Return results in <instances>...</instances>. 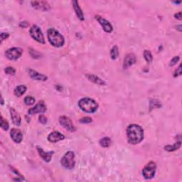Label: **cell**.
Listing matches in <instances>:
<instances>
[{"instance_id":"1","label":"cell","mask_w":182,"mask_h":182,"mask_svg":"<svg viewBox=\"0 0 182 182\" xmlns=\"http://www.w3.org/2000/svg\"><path fill=\"white\" fill-rule=\"evenodd\" d=\"M127 141L132 145H137L144 139V130L139 124H132L127 128Z\"/></svg>"},{"instance_id":"2","label":"cell","mask_w":182,"mask_h":182,"mask_svg":"<svg viewBox=\"0 0 182 182\" xmlns=\"http://www.w3.org/2000/svg\"><path fill=\"white\" fill-rule=\"evenodd\" d=\"M78 106L83 112L87 113H94L98 109V104L93 99L90 97H84L78 102Z\"/></svg>"},{"instance_id":"3","label":"cell","mask_w":182,"mask_h":182,"mask_svg":"<svg viewBox=\"0 0 182 182\" xmlns=\"http://www.w3.org/2000/svg\"><path fill=\"white\" fill-rule=\"evenodd\" d=\"M47 37L51 44L54 47H61L64 44V37L55 29L51 28L48 29Z\"/></svg>"},{"instance_id":"4","label":"cell","mask_w":182,"mask_h":182,"mask_svg":"<svg viewBox=\"0 0 182 182\" xmlns=\"http://www.w3.org/2000/svg\"><path fill=\"white\" fill-rule=\"evenodd\" d=\"M61 164L67 169H72L75 167V154L72 151H69L64 154L61 160Z\"/></svg>"},{"instance_id":"5","label":"cell","mask_w":182,"mask_h":182,"mask_svg":"<svg viewBox=\"0 0 182 182\" xmlns=\"http://www.w3.org/2000/svg\"><path fill=\"white\" fill-rule=\"evenodd\" d=\"M157 164L155 162H150L146 164L142 170V175L146 179H152L155 175Z\"/></svg>"},{"instance_id":"6","label":"cell","mask_w":182,"mask_h":182,"mask_svg":"<svg viewBox=\"0 0 182 182\" xmlns=\"http://www.w3.org/2000/svg\"><path fill=\"white\" fill-rule=\"evenodd\" d=\"M29 33L30 35H31V36L36 41L44 44L45 43L44 36H43L41 30L39 26L36 25L32 26L29 30Z\"/></svg>"},{"instance_id":"7","label":"cell","mask_w":182,"mask_h":182,"mask_svg":"<svg viewBox=\"0 0 182 182\" xmlns=\"http://www.w3.org/2000/svg\"><path fill=\"white\" fill-rule=\"evenodd\" d=\"M23 50L21 48L17 47H13L9 48V49L6 51L5 52V56L7 58L12 61H14V60H17L20 58L22 55Z\"/></svg>"},{"instance_id":"8","label":"cell","mask_w":182,"mask_h":182,"mask_svg":"<svg viewBox=\"0 0 182 182\" xmlns=\"http://www.w3.org/2000/svg\"><path fill=\"white\" fill-rule=\"evenodd\" d=\"M59 123L65 129L69 132H75L76 130L75 126L73 125L71 119L66 116H61L59 118Z\"/></svg>"},{"instance_id":"9","label":"cell","mask_w":182,"mask_h":182,"mask_svg":"<svg viewBox=\"0 0 182 182\" xmlns=\"http://www.w3.org/2000/svg\"><path fill=\"white\" fill-rule=\"evenodd\" d=\"M95 18L97 21L100 26L102 27L103 30L107 33H111L113 31V27L112 26V24L110 23V21H108V20H106L105 19L102 18V17H100L99 15H96L95 16Z\"/></svg>"},{"instance_id":"10","label":"cell","mask_w":182,"mask_h":182,"mask_svg":"<svg viewBox=\"0 0 182 182\" xmlns=\"http://www.w3.org/2000/svg\"><path fill=\"white\" fill-rule=\"evenodd\" d=\"M47 105L43 101H39L34 108H30L28 111L29 115H35L37 113H44L47 111Z\"/></svg>"},{"instance_id":"11","label":"cell","mask_w":182,"mask_h":182,"mask_svg":"<svg viewBox=\"0 0 182 182\" xmlns=\"http://www.w3.org/2000/svg\"><path fill=\"white\" fill-rule=\"evenodd\" d=\"M31 6L35 9L43 11V12H47V11L50 10L51 9L49 4L45 1H33L31 2Z\"/></svg>"},{"instance_id":"12","label":"cell","mask_w":182,"mask_h":182,"mask_svg":"<svg viewBox=\"0 0 182 182\" xmlns=\"http://www.w3.org/2000/svg\"><path fill=\"white\" fill-rule=\"evenodd\" d=\"M136 61H137V58H136V56L134 53H130L127 54L124 58L123 69H128L130 66H132V65H134L136 63Z\"/></svg>"},{"instance_id":"13","label":"cell","mask_w":182,"mask_h":182,"mask_svg":"<svg viewBox=\"0 0 182 182\" xmlns=\"http://www.w3.org/2000/svg\"><path fill=\"white\" fill-rule=\"evenodd\" d=\"M10 136L13 141L16 143H20L23 140V133L20 130L13 128L11 130Z\"/></svg>"},{"instance_id":"14","label":"cell","mask_w":182,"mask_h":182,"mask_svg":"<svg viewBox=\"0 0 182 182\" xmlns=\"http://www.w3.org/2000/svg\"><path fill=\"white\" fill-rule=\"evenodd\" d=\"M28 72H29V76L31 77L33 80H39V81H46V80H47V79H48V77L47 76V75H43V74H42V73H40L39 72H37L34 70L29 69Z\"/></svg>"},{"instance_id":"15","label":"cell","mask_w":182,"mask_h":182,"mask_svg":"<svg viewBox=\"0 0 182 182\" xmlns=\"http://www.w3.org/2000/svg\"><path fill=\"white\" fill-rule=\"evenodd\" d=\"M64 138L65 137L63 134H61V132L57 131H54L50 133L49 135L48 136V140L52 143L58 142L59 141L63 140Z\"/></svg>"},{"instance_id":"16","label":"cell","mask_w":182,"mask_h":182,"mask_svg":"<svg viewBox=\"0 0 182 182\" xmlns=\"http://www.w3.org/2000/svg\"><path fill=\"white\" fill-rule=\"evenodd\" d=\"M36 148L38 153H39V156L41 157L43 161L46 162H49L51 160V158H52V155L53 153V152H46L43 151V149L41 147H40V146H37Z\"/></svg>"},{"instance_id":"17","label":"cell","mask_w":182,"mask_h":182,"mask_svg":"<svg viewBox=\"0 0 182 182\" xmlns=\"http://www.w3.org/2000/svg\"><path fill=\"white\" fill-rule=\"evenodd\" d=\"M10 115H11V118L12 119L13 123L17 126H19L21 124V118L20 115H19V113L16 111L13 108H10Z\"/></svg>"},{"instance_id":"18","label":"cell","mask_w":182,"mask_h":182,"mask_svg":"<svg viewBox=\"0 0 182 182\" xmlns=\"http://www.w3.org/2000/svg\"><path fill=\"white\" fill-rule=\"evenodd\" d=\"M85 77L88 80L91 81V82H93L95 84H97V85H105V81L102 80L101 78H99L98 76H97V75H96L86 74Z\"/></svg>"},{"instance_id":"19","label":"cell","mask_w":182,"mask_h":182,"mask_svg":"<svg viewBox=\"0 0 182 182\" xmlns=\"http://www.w3.org/2000/svg\"><path fill=\"white\" fill-rule=\"evenodd\" d=\"M73 7L75 10V14H76L78 18L79 19L80 21H84V19H85V17H84L83 12L79 6V4H78V1L73 2Z\"/></svg>"},{"instance_id":"20","label":"cell","mask_w":182,"mask_h":182,"mask_svg":"<svg viewBox=\"0 0 182 182\" xmlns=\"http://www.w3.org/2000/svg\"><path fill=\"white\" fill-rule=\"evenodd\" d=\"M181 145V137L179 138L178 141H176V142L173 145H167L164 146V149L165 150H167V152H174L176 150V149H178L180 148Z\"/></svg>"},{"instance_id":"21","label":"cell","mask_w":182,"mask_h":182,"mask_svg":"<svg viewBox=\"0 0 182 182\" xmlns=\"http://www.w3.org/2000/svg\"><path fill=\"white\" fill-rule=\"evenodd\" d=\"M26 87L24 85H19L17 87H16V88L14 91V93L17 97H21V96L26 93Z\"/></svg>"},{"instance_id":"22","label":"cell","mask_w":182,"mask_h":182,"mask_svg":"<svg viewBox=\"0 0 182 182\" xmlns=\"http://www.w3.org/2000/svg\"><path fill=\"white\" fill-rule=\"evenodd\" d=\"M99 142H100V146L105 148L109 147V146L111 145V143H112V142H111V140L108 137L102 138V139L100 140Z\"/></svg>"},{"instance_id":"23","label":"cell","mask_w":182,"mask_h":182,"mask_svg":"<svg viewBox=\"0 0 182 182\" xmlns=\"http://www.w3.org/2000/svg\"><path fill=\"white\" fill-rule=\"evenodd\" d=\"M118 56H119L118 47V46L115 45L110 50V57L113 60H115L118 58Z\"/></svg>"},{"instance_id":"24","label":"cell","mask_w":182,"mask_h":182,"mask_svg":"<svg viewBox=\"0 0 182 182\" xmlns=\"http://www.w3.org/2000/svg\"><path fill=\"white\" fill-rule=\"evenodd\" d=\"M144 58H145V61L147 62V63H151L152 61L153 60V56H152V54L150 52V51H148V50H145L144 51Z\"/></svg>"},{"instance_id":"25","label":"cell","mask_w":182,"mask_h":182,"mask_svg":"<svg viewBox=\"0 0 182 182\" xmlns=\"http://www.w3.org/2000/svg\"><path fill=\"white\" fill-rule=\"evenodd\" d=\"M0 121H1V123H0V124H1V127L2 129L5 130V131H7V130H9V123H8L7 120H6V119H5L2 116H1V119H0Z\"/></svg>"},{"instance_id":"26","label":"cell","mask_w":182,"mask_h":182,"mask_svg":"<svg viewBox=\"0 0 182 182\" xmlns=\"http://www.w3.org/2000/svg\"><path fill=\"white\" fill-rule=\"evenodd\" d=\"M35 102V98L33 96H26L24 98V103L26 105H32Z\"/></svg>"},{"instance_id":"27","label":"cell","mask_w":182,"mask_h":182,"mask_svg":"<svg viewBox=\"0 0 182 182\" xmlns=\"http://www.w3.org/2000/svg\"><path fill=\"white\" fill-rule=\"evenodd\" d=\"M162 107L161 103L159 101L157 100H152L150 101V108L153 109V108H159Z\"/></svg>"},{"instance_id":"28","label":"cell","mask_w":182,"mask_h":182,"mask_svg":"<svg viewBox=\"0 0 182 182\" xmlns=\"http://www.w3.org/2000/svg\"><path fill=\"white\" fill-rule=\"evenodd\" d=\"M4 72L6 73V74L7 75H14L16 73V70L14 69L13 67H7L4 70Z\"/></svg>"},{"instance_id":"29","label":"cell","mask_w":182,"mask_h":182,"mask_svg":"<svg viewBox=\"0 0 182 182\" xmlns=\"http://www.w3.org/2000/svg\"><path fill=\"white\" fill-rule=\"evenodd\" d=\"M179 59H180V57H179V56H174V58L171 60V61H170V63H169V66H175V65L178 63L179 61Z\"/></svg>"},{"instance_id":"30","label":"cell","mask_w":182,"mask_h":182,"mask_svg":"<svg viewBox=\"0 0 182 182\" xmlns=\"http://www.w3.org/2000/svg\"><path fill=\"white\" fill-rule=\"evenodd\" d=\"M80 123H83V124H87V123H90L92 122V119L89 117H84V118H81L79 120Z\"/></svg>"},{"instance_id":"31","label":"cell","mask_w":182,"mask_h":182,"mask_svg":"<svg viewBox=\"0 0 182 182\" xmlns=\"http://www.w3.org/2000/svg\"><path fill=\"white\" fill-rule=\"evenodd\" d=\"M181 65H179V66L178 69H176V70H175V72H174V76L175 78L176 77H178L179 76V75H181Z\"/></svg>"},{"instance_id":"32","label":"cell","mask_w":182,"mask_h":182,"mask_svg":"<svg viewBox=\"0 0 182 182\" xmlns=\"http://www.w3.org/2000/svg\"><path fill=\"white\" fill-rule=\"evenodd\" d=\"M34 53V55H32V58H39V56H40V54L37 52V51H34L33 49H30V54H33Z\"/></svg>"},{"instance_id":"33","label":"cell","mask_w":182,"mask_h":182,"mask_svg":"<svg viewBox=\"0 0 182 182\" xmlns=\"http://www.w3.org/2000/svg\"><path fill=\"white\" fill-rule=\"evenodd\" d=\"M39 122L41 124H46L47 123V118H46V117L43 115H41L39 116Z\"/></svg>"},{"instance_id":"34","label":"cell","mask_w":182,"mask_h":182,"mask_svg":"<svg viewBox=\"0 0 182 182\" xmlns=\"http://www.w3.org/2000/svg\"><path fill=\"white\" fill-rule=\"evenodd\" d=\"M0 36H1V42H2L3 41L6 40L7 39H8V38H9V34H8V33H5V32H3V33L1 34V35H0Z\"/></svg>"},{"instance_id":"35","label":"cell","mask_w":182,"mask_h":182,"mask_svg":"<svg viewBox=\"0 0 182 182\" xmlns=\"http://www.w3.org/2000/svg\"><path fill=\"white\" fill-rule=\"evenodd\" d=\"M19 26L21 28H26V27L29 26V23L26 22V21H22L19 24Z\"/></svg>"},{"instance_id":"36","label":"cell","mask_w":182,"mask_h":182,"mask_svg":"<svg viewBox=\"0 0 182 182\" xmlns=\"http://www.w3.org/2000/svg\"><path fill=\"white\" fill-rule=\"evenodd\" d=\"M174 17L176 19H177L179 20H181L182 19V18H181V12H179L178 13H176L174 14Z\"/></svg>"},{"instance_id":"37","label":"cell","mask_w":182,"mask_h":182,"mask_svg":"<svg viewBox=\"0 0 182 182\" xmlns=\"http://www.w3.org/2000/svg\"><path fill=\"white\" fill-rule=\"evenodd\" d=\"M176 29H177L179 31H181V25H179V26H176Z\"/></svg>"},{"instance_id":"38","label":"cell","mask_w":182,"mask_h":182,"mask_svg":"<svg viewBox=\"0 0 182 182\" xmlns=\"http://www.w3.org/2000/svg\"><path fill=\"white\" fill-rule=\"evenodd\" d=\"M175 4H181V2H174Z\"/></svg>"}]
</instances>
